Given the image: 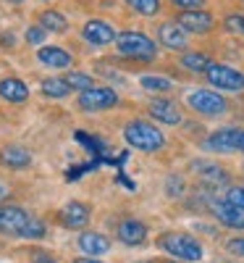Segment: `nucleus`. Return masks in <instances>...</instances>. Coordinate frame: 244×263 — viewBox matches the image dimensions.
I'll return each instance as SVG.
<instances>
[{"instance_id": "f03ea898", "label": "nucleus", "mask_w": 244, "mask_h": 263, "mask_svg": "<svg viewBox=\"0 0 244 263\" xmlns=\"http://www.w3.org/2000/svg\"><path fill=\"white\" fill-rule=\"evenodd\" d=\"M184 105L199 121H215V119H223L231 114L229 98L223 92L213 90V87H189L184 95Z\"/></svg>"}, {"instance_id": "2f4dec72", "label": "nucleus", "mask_w": 244, "mask_h": 263, "mask_svg": "<svg viewBox=\"0 0 244 263\" xmlns=\"http://www.w3.org/2000/svg\"><path fill=\"white\" fill-rule=\"evenodd\" d=\"M173 11H199L208 8V0H166Z\"/></svg>"}, {"instance_id": "9b49d317", "label": "nucleus", "mask_w": 244, "mask_h": 263, "mask_svg": "<svg viewBox=\"0 0 244 263\" xmlns=\"http://www.w3.org/2000/svg\"><path fill=\"white\" fill-rule=\"evenodd\" d=\"M199 150L215 153V156H234L236 153V126H218L199 137Z\"/></svg>"}, {"instance_id": "c9c22d12", "label": "nucleus", "mask_w": 244, "mask_h": 263, "mask_svg": "<svg viewBox=\"0 0 244 263\" xmlns=\"http://www.w3.org/2000/svg\"><path fill=\"white\" fill-rule=\"evenodd\" d=\"M71 263H105V260H100V258H92V255H84V258H74Z\"/></svg>"}, {"instance_id": "cd10ccee", "label": "nucleus", "mask_w": 244, "mask_h": 263, "mask_svg": "<svg viewBox=\"0 0 244 263\" xmlns=\"http://www.w3.org/2000/svg\"><path fill=\"white\" fill-rule=\"evenodd\" d=\"M220 27H223V32L244 40V13H226L223 21H220Z\"/></svg>"}, {"instance_id": "f257e3e1", "label": "nucleus", "mask_w": 244, "mask_h": 263, "mask_svg": "<svg viewBox=\"0 0 244 263\" xmlns=\"http://www.w3.org/2000/svg\"><path fill=\"white\" fill-rule=\"evenodd\" d=\"M121 137L129 145V150L142 153V156H158V153H166L168 147V135L152 119H139V116L129 119L121 126Z\"/></svg>"}, {"instance_id": "f704fd0d", "label": "nucleus", "mask_w": 244, "mask_h": 263, "mask_svg": "<svg viewBox=\"0 0 244 263\" xmlns=\"http://www.w3.org/2000/svg\"><path fill=\"white\" fill-rule=\"evenodd\" d=\"M236 153L244 156V126H236Z\"/></svg>"}, {"instance_id": "412c9836", "label": "nucleus", "mask_w": 244, "mask_h": 263, "mask_svg": "<svg viewBox=\"0 0 244 263\" xmlns=\"http://www.w3.org/2000/svg\"><path fill=\"white\" fill-rule=\"evenodd\" d=\"M0 100H6L11 105H21L29 100V84L18 77H6L0 79Z\"/></svg>"}, {"instance_id": "39448f33", "label": "nucleus", "mask_w": 244, "mask_h": 263, "mask_svg": "<svg viewBox=\"0 0 244 263\" xmlns=\"http://www.w3.org/2000/svg\"><path fill=\"white\" fill-rule=\"evenodd\" d=\"M187 174H192L199 187H208V190L220 192V195H223L226 187H231V177H234L231 168H226L220 161H215V158H202V156L192 158V161L187 163Z\"/></svg>"}, {"instance_id": "aec40b11", "label": "nucleus", "mask_w": 244, "mask_h": 263, "mask_svg": "<svg viewBox=\"0 0 244 263\" xmlns=\"http://www.w3.org/2000/svg\"><path fill=\"white\" fill-rule=\"evenodd\" d=\"M76 245H79V250H82L84 255L97 258V255H105V253L110 250V237H105L103 232L84 229V232H79V237H76Z\"/></svg>"}, {"instance_id": "20e7f679", "label": "nucleus", "mask_w": 244, "mask_h": 263, "mask_svg": "<svg viewBox=\"0 0 244 263\" xmlns=\"http://www.w3.org/2000/svg\"><path fill=\"white\" fill-rule=\"evenodd\" d=\"M155 248L163 250L166 255H171L173 260H187V263H199L205 258V248L202 242L192 234V232H181V229H168L155 237Z\"/></svg>"}, {"instance_id": "c85d7f7f", "label": "nucleus", "mask_w": 244, "mask_h": 263, "mask_svg": "<svg viewBox=\"0 0 244 263\" xmlns=\"http://www.w3.org/2000/svg\"><path fill=\"white\" fill-rule=\"evenodd\" d=\"M45 234H48V227H45V221H42L39 216H34L32 213V218H29V224H27V229H24V234H21V239H45Z\"/></svg>"}, {"instance_id": "f3484780", "label": "nucleus", "mask_w": 244, "mask_h": 263, "mask_svg": "<svg viewBox=\"0 0 244 263\" xmlns=\"http://www.w3.org/2000/svg\"><path fill=\"white\" fill-rule=\"evenodd\" d=\"M0 166H6L11 171H24L32 166V153L29 147L18 145V142H8L0 147Z\"/></svg>"}, {"instance_id": "7ed1b4c3", "label": "nucleus", "mask_w": 244, "mask_h": 263, "mask_svg": "<svg viewBox=\"0 0 244 263\" xmlns=\"http://www.w3.org/2000/svg\"><path fill=\"white\" fill-rule=\"evenodd\" d=\"M116 53L137 66H150L160 58V45L139 29H124L116 37Z\"/></svg>"}, {"instance_id": "bb28decb", "label": "nucleus", "mask_w": 244, "mask_h": 263, "mask_svg": "<svg viewBox=\"0 0 244 263\" xmlns=\"http://www.w3.org/2000/svg\"><path fill=\"white\" fill-rule=\"evenodd\" d=\"M124 3L134 11L137 16H145V18H155V16H160L163 6H166V0H124Z\"/></svg>"}, {"instance_id": "dca6fc26", "label": "nucleus", "mask_w": 244, "mask_h": 263, "mask_svg": "<svg viewBox=\"0 0 244 263\" xmlns=\"http://www.w3.org/2000/svg\"><path fill=\"white\" fill-rule=\"evenodd\" d=\"M32 213L21 205H6L3 213H0V234H8V237H18L24 234L27 224H29Z\"/></svg>"}, {"instance_id": "423d86ee", "label": "nucleus", "mask_w": 244, "mask_h": 263, "mask_svg": "<svg viewBox=\"0 0 244 263\" xmlns=\"http://www.w3.org/2000/svg\"><path fill=\"white\" fill-rule=\"evenodd\" d=\"M184 108L187 105H181L171 95H152L145 105V114H147V119H152L155 124H160L166 129V126H181L187 121Z\"/></svg>"}, {"instance_id": "6ab92c4d", "label": "nucleus", "mask_w": 244, "mask_h": 263, "mask_svg": "<svg viewBox=\"0 0 244 263\" xmlns=\"http://www.w3.org/2000/svg\"><path fill=\"white\" fill-rule=\"evenodd\" d=\"M37 61L42 66H48V69H71L74 66V55L60 45H39Z\"/></svg>"}, {"instance_id": "e433bc0d", "label": "nucleus", "mask_w": 244, "mask_h": 263, "mask_svg": "<svg viewBox=\"0 0 244 263\" xmlns=\"http://www.w3.org/2000/svg\"><path fill=\"white\" fill-rule=\"evenodd\" d=\"M6 3H16V6H21V3H24V0H6Z\"/></svg>"}, {"instance_id": "5701e85b", "label": "nucleus", "mask_w": 244, "mask_h": 263, "mask_svg": "<svg viewBox=\"0 0 244 263\" xmlns=\"http://www.w3.org/2000/svg\"><path fill=\"white\" fill-rule=\"evenodd\" d=\"M39 92L45 98H50V100H66L74 90L69 87V82H66L63 77H45L39 82Z\"/></svg>"}, {"instance_id": "a878e982", "label": "nucleus", "mask_w": 244, "mask_h": 263, "mask_svg": "<svg viewBox=\"0 0 244 263\" xmlns=\"http://www.w3.org/2000/svg\"><path fill=\"white\" fill-rule=\"evenodd\" d=\"M66 82H69V87L74 92H84V90H92V87L97 84V79H95V74H90V71H79V69H69L66 71V77H63Z\"/></svg>"}, {"instance_id": "9d476101", "label": "nucleus", "mask_w": 244, "mask_h": 263, "mask_svg": "<svg viewBox=\"0 0 244 263\" xmlns=\"http://www.w3.org/2000/svg\"><path fill=\"white\" fill-rule=\"evenodd\" d=\"M173 18L184 27L189 37H210L218 27V18L210 8H199V11H176Z\"/></svg>"}, {"instance_id": "393cba45", "label": "nucleus", "mask_w": 244, "mask_h": 263, "mask_svg": "<svg viewBox=\"0 0 244 263\" xmlns=\"http://www.w3.org/2000/svg\"><path fill=\"white\" fill-rule=\"evenodd\" d=\"M163 190H166L168 200H181V197H187V192H189V182H187V177L181 171H171L163 179Z\"/></svg>"}, {"instance_id": "473e14b6", "label": "nucleus", "mask_w": 244, "mask_h": 263, "mask_svg": "<svg viewBox=\"0 0 244 263\" xmlns=\"http://www.w3.org/2000/svg\"><path fill=\"white\" fill-rule=\"evenodd\" d=\"M226 253L229 255H234V258H244V237H231V239H226Z\"/></svg>"}, {"instance_id": "4468645a", "label": "nucleus", "mask_w": 244, "mask_h": 263, "mask_svg": "<svg viewBox=\"0 0 244 263\" xmlns=\"http://www.w3.org/2000/svg\"><path fill=\"white\" fill-rule=\"evenodd\" d=\"M208 211L213 213L218 227H226V229H234V232H244V208H236V205L226 203L223 195L215 197Z\"/></svg>"}, {"instance_id": "0eeeda50", "label": "nucleus", "mask_w": 244, "mask_h": 263, "mask_svg": "<svg viewBox=\"0 0 244 263\" xmlns=\"http://www.w3.org/2000/svg\"><path fill=\"white\" fill-rule=\"evenodd\" d=\"M121 103V92L113 84H95L92 90H84L76 95V108L82 114H105L113 111Z\"/></svg>"}, {"instance_id": "b1692460", "label": "nucleus", "mask_w": 244, "mask_h": 263, "mask_svg": "<svg viewBox=\"0 0 244 263\" xmlns=\"http://www.w3.org/2000/svg\"><path fill=\"white\" fill-rule=\"evenodd\" d=\"M37 24L45 27L48 34H50V32H53V34H66V32H69V18H66L60 11H55V8L42 11V13L37 16Z\"/></svg>"}, {"instance_id": "58836bf2", "label": "nucleus", "mask_w": 244, "mask_h": 263, "mask_svg": "<svg viewBox=\"0 0 244 263\" xmlns=\"http://www.w3.org/2000/svg\"><path fill=\"white\" fill-rule=\"evenodd\" d=\"M0 213H3V205H0Z\"/></svg>"}, {"instance_id": "1a4fd4ad", "label": "nucleus", "mask_w": 244, "mask_h": 263, "mask_svg": "<svg viewBox=\"0 0 244 263\" xmlns=\"http://www.w3.org/2000/svg\"><path fill=\"white\" fill-rule=\"evenodd\" d=\"M155 42L160 45V50L168 53H184L192 48V37L184 32V27L176 18H166L155 24Z\"/></svg>"}, {"instance_id": "4be33fe9", "label": "nucleus", "mask_w": 244, "mask_h": 263, "mask_svg": "<svg viewBox=\"0 0 244 263\" xmlns=\"http://www.w3.org/2000/svg\"><path fill=\"white\" fill-rule=\"evenodd\" d=\"M139 87L152 98V95H171L176 90V82L166 74H139Z\"/></svg>"}, {"instance_id": "a211bd4d", "label": "nucleus", "mask_w": 244, "mask_h": 263, "mask_svg": "<svg viewBox=\"0 0 244 263\" xmlns=\"http://www.w3.org/2000/svg\"><path fill=\"white\" fill-rule=\"evenodd\" d=\"M215 63V58L208 53V50H184L179 53V66L187 71V74H194V77H205V71L210 69V66Z\"/></svg>"}, {"instance_id": "f8f14e48", "label": "nucleus", "mask_w": 244, "mask_h": 263, "mask_svg": "<svg viewBox=\"0 0 244 263\" xmlns=\"http://www.w3.org/2000/svg\"><path fill=\"white\" fill-rule=\"evenodd\" d=\"M116 37H118V29L108 18H87L82 27V40L92 48L116 45Z\"/></svg>"}, {"instance_id": "c756f323", "label": "nucleus", "mask_w": 244, "mask_h": 263, "mask_svg": "<svg viewBox=\"0 0 244 263\" xmlns=\"http://www.w3.org/2000/svg\"><path fill=\"white\" fill-rule=\"evenodd\" d=\"M45 37H48V29H45V27H39V24H32V27H27V34H24L27 45H32V48L45 45Z\"/></svg>"}, {"instance_id": "4c0bfd02", "label": "nucleus", "mask_w": 244, "mask_h": 263, "mask_svg": "<svg viewBox=\"0 0 244 263\" xmlns=\"http://www.w3.org/2000/svg\"><path fill=\"white\" fill-rule=\"evenodd\" d=\"M166 263H187V260H166Z\"/></svg>"}, {"instance_id": "2eb2a0df", "label": "nucleus", "mask_w": 244, "mask_h": 263, "mask_svg": "<svg viewBox=\"0 0 244 263\" xmlns=\"http://www.w3.org/2000/svg\"><path fill=\"white\" fill-rule=\"evenodd\" d=\"M58 221L66 227V229H74V232H84L87 224L92 221V208L82 203V200H71L66 203L60 211H58Z\"/></svg>"}, {"instance_id": "7c9ffc66", "label": "nucleus", "mask_w": 244, "mask_h": 263, "mask_svg": "<svg viewBox=\"0 0 244 263\" xmlns=\"http://www.w3.org/2000/svg\"><path fill=\"white\" fill-rule=\"evenodd\" d=\"M223 200L236 205V208H244V184H231L223 190Z\"/></svg>"}, {"instance_id": "ddd939ff", "label": "nucleus", "mask_w": 244, "mask_h": 263, "mask_svg": "<svg viewBox=\"0 0 244 263\" xmlns=\"http://www.w3.org/2000/svg\"><path fill=\"white\" fill-rule=\"evenodd\" d=\"M116 237H118V242L126 245V248H142L147 242V237H150V227L142 221V218L126 216L116 227Z\"/></svg>"}, {"instance_id": "72a5a7b5", "label": "nucleus", "mask_w": 244, "mask_h": 263, "mask_svg": "<svg viewBox=\"0 0 244 263\" xmlns=\"http://www.w3.org/2000/svg\"><path fill=\"white\" fill-rule=\"evenodd\" d=\"M32 263H58V258H53L50 253H34Z\"/></svg>"}, {"instance_id": "6e6552de", "label": "nucleus", "mask_w": 244, "mask_h": 263, "mask_svg": "<svg viewBox=\"0 0 244 263\" xmlns=\"http://www.w3.org/2000/svg\"><path fill=\"white\" fill-rule=\"evenodd\" d=\"M205 82L223 95H241L244 92V71L231 63H223V61H215L205 71Z\"/></svg>"}]
</instances>
